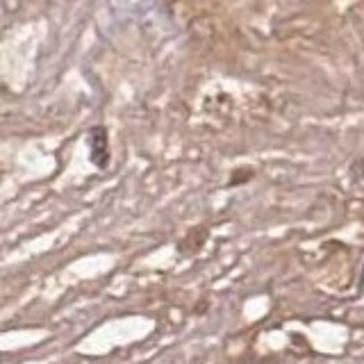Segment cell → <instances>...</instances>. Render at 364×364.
<instances>
[{
    "instance_id": "1",
    "label": "cell",
    "mask_w": 364,
    "mask_h": 364,
    "mask_svg": "<svg viewBox=\"0 0 364 364\" xmlns=\"http://www.w3.org/2000/svg\"><path fill=\"white\" fill-rule=\"evenodd\" d=\"M89 159L100 171H105L109 166V136H107V128H102V125H96L89 132Z\"/></svg>"
}]
</instances>
